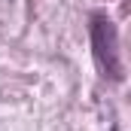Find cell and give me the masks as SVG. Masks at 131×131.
I'll return each mask as SVG.
<instances>
[{
  "label": "cell",
  "mask_w": 131,
  "mask_h": 131,
  "mask_svg": "<svg viewBox=\"0 0 131 131\" xmlns=\"http://www.w3.org/2000/svg\"><path fill=\"white\" fill-rule=\"evenodd\" d=\"M89 40H92V55H95L101 76L110 82H122L125 64H122V52H119V28L107 12L89 15Z\"/></svg>",
  "instance_id": "1"
},
{
  "label": "cell",
  "mask_w": 131,
  "mask_h": 131,
  "mask_svg": "<svg viewBox=\"0 0 131 131\" xmlns=\"http://www.w3.org/2000/svg\"><path fill=\"white\" fill-rule=\"evenodd\" d=\"M110 131H119V128H116V125H113V128H110Z\"/></svg>",
  "instance_id": "2"
}]
</instances>
